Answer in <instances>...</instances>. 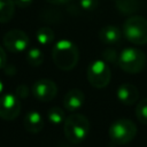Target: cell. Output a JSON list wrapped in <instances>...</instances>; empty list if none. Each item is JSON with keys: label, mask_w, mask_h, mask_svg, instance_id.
Segmentation results:
<instances>
[{"label": "cell", "mask_w": 147, "mask_h": 147, "mask_svg": "<svg viewBox=\"0 0 147 147\" xmlns=\"http://www.w3.org/2000/svg\"><path fill=\"white\" fill-rule=\"evenodd\" d=\"M136 116L141 124L147 125V99H142L136 107Z\"/></svg>", "instance_id": "cell-19"}, {"label": "cell", "mask_w": 147, "mask_h": 147, "mask_svg": "<svg viewBox=\"0 0 147 147\" xmlns=\"http://www.w3.org/2000/svg\"><path fill=\"white\" fill-rule=\"evenodd\" d=\"M2 42L7 51H9L10 53L20 54L29 47L30 38L24 31L20 29H13L5 33Z\"/></svg>", "instance_id": "cell-7"}, {"label": "cell", "mask_w": 147, "mask_h": 147, "mask_svg": "<svg viewBox=\"0 0 147 147\" xmlns=\"http://www.w3.org/2000/svg\"><path fill=\"white\" fill-rule=\"evenodd\" d=\"M36 39L39 45L47 46L54 40V31L48 26H41L36 32Z\"/></svg>", "instance_id": "cell-16"}, {"label": "cell", "mask_w": 147, "mask_h": 147, "mask_svg": "<svg viewBox=\"0 0 147 147\" xmlns=\"http://www.w3.org/2000/svg\"><path fill=\"white\" fill-rule=\"evenodd\" d=\"M47 118L54 125L62 124V123H64V119H65L64 110L60 107H52L47 111Z\"/></svg>", "instance_id": "cell-17"}, {"label": "cell", "mask_w": 147, "mask_h": 147, "mask_svg": "<svg viewBox=\"0 0 147 147\" xmlns=\"http://www.w3.org/2000/svg\"><path fill=\"white\" fill-rule=\"evenodd\" d=\"M116 96L121 103L125 106H132L139 99V91L133 84L124 83L118 86Z\"/></svg>", "instance_id": "cell-10"}, {"label": "cell", "mask_w": 147, "mask_h": 147, "mask_svg": "<svg viewBox=\"0 0 147 147\" xmlns=\"http://www.w3.org/2000/svg\"><path fill=\"white\" fill-rule=\"evenodd\" d=\"M137 125L127 118H119L109 126L108 134L110 140L116 145H126L137 136Z\"/></svg>", "instance_id": "cell-5"}, {"label": "cell", "mask_w": 147, "mask_h": 147, "mask_svg": "<svg viewBox=\"0 0 147 147\" xmlns=\"http://www.w3.org/2000/svg\"><path fill=\"white\" fill-rule=\"evenodd\" d=\"M32 94L41 102H49L56 96L57 86L53 80L42 78L32 85Z\"/></svg>", "instance_id": "cell-9"}, {"label": "cell", "mask_w": 147, "mask_h": 147, "mask_svg": "<svg viewBox=\"0 0 147 147\" xmlns=\"http://www.w3.org/2000/svg\"><path fill=\"white\" fill-rule=\"evenodd\" d=\"M85 102V94L79 88H72L68 91L63 98V107L65 110L75 113L83 107Z\"/></svg>", "instance_id": "cell-11"}, {"label": "cell", "mask_w": 147, "mask_h": 147, "mask_svg": "<svg viewBox=\"0 0 147 147\" xmlns=\"http://www.w3.org/2000/svg\"><path fill=\"white\" fill-rule=\"evenodd\" d=\"M2 92H3V83L0 80V95L2 94Z\"/></svg>", "instance_id": "cell-26"}, {"label": "cell", "mask_w": 147, "mask_h": 147, "mask_svg": "<svg viewBox=\"0 0 147 147\" xmlns=\"http://www.w3.org/2000/svg\"><path fill=\"white\" fill-rule=\"evenodd\" d=\"M117 10L124 15H132L140 8V0H115Z\"/></svg>", "instance_id": "cell-14"}, {"label": "cell", "mask_w": 147, "mask_h": 147, "mask_svg": "<svg viewBox=\"0 0 147 147\" xmlns=\"http://www.w3.org/2000/svg\"><path fill=\"white\" fill-rule=\"evenodd\" d=\"M124 37L134 45L147 44V20L142 16H130L123 24Z\"/></svg>", "instance_id": "cell-4"}, {"label": "cell", "mask_w": 147, "mask_h": 147, "mask_svg": "<svg viewBox=\"0 0 147 147\" xmlns=\"http://www.w3.org/2000/svg\"><path fill=\"white\" fill-rule=\"evenodd\" d=\"M23 126L30 133H39L44 129V118L41 114L37 110L26 113L23 119Z\"/></svg>", "instance_id": "cell-12"}, {"label": "cell", "mask_w": 147, "mask_h": 147, "mask_svg": "<svg viewBox=\"0 0 147 147\" xmlns=\"http://www.w3.org/2000/svg\"><path fill=\"white\" fill-rule=\"evenodd\" d=\"M86 76L88 83L95 88L106 87L111 79L110 68L103 60H95L91 62L87 68Z\"/></svg>", "instance_id": "cell-6"}, {"label": "cell", "mask_w": 147, "mask_h": 147, "mask_svg": "<svg viewBox=\"0 0 147 147\" xmlns=\"http://www.w3.org/2000/svg\"><path fill=\"white\" fill-rule=\"evenodd\" d=\"M26 61L33 67H39L44 61V54L39 48L32 47L26 53Z\"/></svg>", "instance_id": "cell-18"}, {"label": "cell", "mask_w": 147, "mask_h": 147, "mask_svg": "<svg viewBox=\"0 0 147 147\" xmlns=\"http://www.w3.org/2000/svg\"><path fill=\"white\" fill-rule=\"evenodd\" d=\"M21 101L13 93H5L0 95V117L5 121H13L17 118L21 113Z\"/></svg>", "instance_id": "cell-8"}, {"label": "cell", "mask_w": 147, "mask_h": 147, "mask_svg": "<svg viewBox=\"0 0 147 147\" xmlns=\"http://www.w3.org/2000/svg\"><path fill=\"white\" fill-rule=\"evenodd\" d=\"M102 59H103V61H105L107 64H108V63L115 64V63H117V61H118V54H117V52H116L114 48L107 47V48L103 49V52H102Z\"/></svg>", "instance_id": "cell-20"}, {"label": "cell", "mask_w": 147, "mask_h": 147, "mask_svg": "<svg viewBox=\"0 0 147 147\" xmlns=\"http://www.w3.org/2000/svg\"><path fill=\"white\" fill-rule=\"evenodd\" d=\"M52 59L59 69L69 71L77 65L79 60V51L76 44L71 40L61 39L53 46Z\"/></svg>", "instance_id": "cell-1"}, {"label": "cell", "mask_w": 147, "mask_h": 147, "mask_svg": "<svg viewBox=\"0 0 147 147\" xmlns=\"http://www.w3.org/2000/svg\"><path fill=\"white\" fill-rule=\"evenodd\" d=\"M80 7L86 11H92L98 8L99 0H80L79 1Z\"/></svg>", "instance_id": "cell-21"}, {"label": "cell", "mask_w": 147, "mask_h": 147, "mask_svg": "<svg viewBox=\"0 0 147 147\" xmlns=\"http://www.w3.org/2000/svg\"><path fill=\"white\" fill-rule=\"evenodd\" d=\"M91 124L88 118L83 114H71L65 117L63 123V132L71 144L83 142L90 133Z\"/></svg>", "instance_id": "cell-2"}, {"label": "cell", "mask_w": 147, "mask_h": 147, "mask_svg": "<svg viewBox=\"0 0 147 147\" xmlns=\"http://www.w3.org/2000/svg\"><path fill=\"white\" fill-rule=\"evenodd\" d=\"M100 40L108 46L117 45L122 39V32L121 30L115 25H106L103 26L99 32Z\"/></svg>", "instance_id": "cell-13"}, {"label": "cell", "mask_w": 147, "mask_h": 147, "mask_svg": "<svg viewBox=\"0 0 147 147\" xmlns=\"http://www.w3.org/2000/svg\"><path fill=\"white\" fill-rule=\"evenodd\" d=\"M146 55L141 49L136 47H129L124 48L121 52V54L118 55L117 64L123 71L133 75L142 71L146 65Z\"/></svg>", "instance_id": "cell-3"}, {"label": "cell", "mask_w": 147, "mask_h": 147, "mask_svg": "<svg viewBox=\"0 0 147 147\" xmlns=\"http://www.w3.org/2000/svg\"><path fill=\"white\" fill-rule=\"evenodd\" d=\"M6 63H7V55L5 49L0 46V69H3L6 67Z\"/></svg>", "instance_id": "cell-23"}, {"label": "cell", "mask_w": 147, "mask_h": 147, "mask_svg": "<svg viewBox=\"0 0 147 147\" xmlns=\"http://www.w3.org/2000/svg\"><path fill=\"white\" fill-rule=\"evenodd\" d=\"M15 14L14 0H0V23H8Z\"/></svg>", "instance_id": "cell-15"}, {"label": "cell", "mask_w": 147, "mask_h": 147, "mask_svg": "<svg viewBox=\"0 0 147 147\" xmlns=\"http://www.w3.org/2000/svg\"><path fill=\"white\" fill-rule=\"evenodd\" d=\"M33 0H14L15 6L20 7V8H26L32 3Z\"/></svg>", "instance_id": "cell-24"}, {"label": "cell", "mask_w": 147, "mask_h": 147, "mask_svg": "<svg viewBox=\"0 0 147 147\" xmlns=\"http://www.w3.org/2000/svg\"><path fill=\"white\" fill-rule=\"evenodd\" d=\"M47 1L48 3H52V5H64L67 2H69L70 0H45Z\"/></svg>", "instance_id": "cell-25"}, {"label": "cell", "mask_w": 147, "mask_h": 147, "mask_svg": "<svg viewBox=\"0 0 147 147\" xmlns=\"http://www.w3.org/2000/svg\"><path fill=\"white\" fill-rule=\"evenodd\" d=\"M15 94H16V96H17L18 99H25V98L29 95V88H28V86L24 85V84L18 85V86L16 87Z\"/></svg>", "instance_id": "cell-22"}]
</instances>
